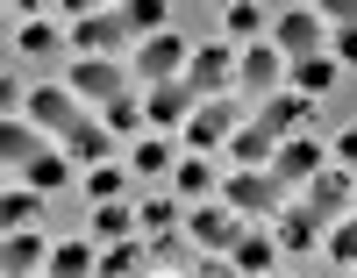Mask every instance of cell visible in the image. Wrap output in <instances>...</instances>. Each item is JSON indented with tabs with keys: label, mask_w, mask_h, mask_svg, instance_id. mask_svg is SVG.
Instances as JSON below:
<instances>
[{
	"label": "cell",
	"mask_w": 357,
	"mask_h": 278,
	"mask_svg": "<svg viewBox=\"0 0 357 278\" xmlns=\"http://www.w3.org/2000/svg\"><path fill=\"white\" fill-rule=\"evenodd\" d=\"M286 207V185L272 171H236L229 178V214H279Z\"/></svg>",
	"instance_id": "cell-1"
},
{
	"label": "cell",
	"mask_w": 357,
	"mask_h": 278,
	"mask_svg": "<svg viewBox=\"0 0 357 278\" xmlns=\"http://www.w3.org/2000/svg\"><path fill=\"white\" fill-rule=\"evenodd\" d=\"M72 93H79V100H122V93H129V72L122 65H114V57H86V65H72Z\"/></svg>",
	"instance_id": "cell-2"
},
{
	"label": "cell",
	"mask_w": 357,
	"mask_h": 278,
	"mask_svg": "<svg viewBox=\"0 0 357 278\" xmlns=\"http://www.w3.org/2000/svg\"><path fill=\"white\" fill-rule=\"evenodd\" d=\"M229 79H236V50H229V43H200V50H193V65H186V86L200 93V100H215Z\"/></svg>",
	"instance_id": "cell-3"
},
{
	"label": "cell",
	"mask_w": 357,
	"mask_h": 278,
	"mask_svg": "<svg viewBox=\"0 0 357 278\" xmlns=\"http://www.w3.org/2000/svg\"><path fill=\"white\" fill-rule=\"evenodd\" d=\"M129 8H107V15H79L72 22V50H114V43H129Z\"/></svg>",
	"instance_id": "cell-4"
},
{
	"label": "cell",
	"mask_w": 357,
	"mask_h": 278,
	"mask_svg": "<svg viewBox=\"0 0 357 278\" xmlns=\"http://www.w3.org/2000/svg\"><path fill=\"white\" fill-rule=\"evenodd\" d=\"M72 100H79L72 86H43V93H29V121H43V129L72 136L79 121H86V107H72Z\"/></svg>",
	"instance_id": "cell-5"
},
{
	"label": "cell",
	"mask_w": 357,
	"mask_h": 278,
	"mask_svg": "<svg viewBox=\"0 0 357 278\" xmlns=\"http://www.w3.org/2000/svg\"><path fill=\"white\" fill-rule=\"evenodd\" d=\"M158 121V129H178V121H193L200 114V93L186 86V79H172V86H151V107H143Z\"/></svg>",
	"instance_id": "cell-6"
},
{
	"label": "cell",
	"mask_w": 357,
	"mask_h": 278,
	"mask_svg": "<svg viewBox=\"0 0 357 278\" xmlns=\"http://www.w3.org/2000/svg\"><path fill=\"white\" fill-rule=\"evenodd\" d=\"M186 229H193V242H207V250H236V242H243V222H236L229 207H193Z\"/></svg>",
	"instance_id": "cell-7"
},
{
	"label": "cell",
	"mask_w": 357,
	"mask_h": 278,
	"mask_svg": "<svg viewBox=\"0 0 357 278\" xmlns=\"http://www.w3.org/2000/svg\"><path fill=\"white\" fill-rule=\"evenodd\" d=\"M279 50L301 65V57H321V15H307V8H293V15H279Z\"/></svg>",
	"instance_id": "cell-8"
},
{
	"label": "cell",
	"mask_w": 357,
	"mask_h": 278,
	"mask_svg": "<svg viewBox=\"0 0 357 278\" xmlns=\"http://www.w3.org/2000/svg\"><path fill=\"white\" fill-rule=\"evenodd\" d=\"M178 65H186V43H178V36H151V43L136 50V72L151 79V86H172Z\"/></svg>",
	"instance_id": "cell-9"
},
{
	"label": "cell",
	"mask_w": 357,
	"mask_h": 278,
	"mask_svg": "<svg viewBox=\"0 0 357 278\" xmlns=\"http://www.w3.org/2000/svg\"><path fill=\"white\" fill-rule=\"evenodd\" d=\"M350 200H357V185H350L343 171H314V178H307V207L321 214V222H336Z\"/></svg>",
	"instance_id": "cell-10"
},
{
	"label": "cell",
	"mask_w": 357,
	"mask_h": 278,
	"mask_svg": "<svg viewBox=\"0 0 357 278\" xmlns=\"http://www.w3.org/2000/svg\"><path fill=\"white\" fill-rule=\"evenodd\" d=\"M272 242H279V250H293V257H301V250H314V242H321V214H314V207H286Z\"/></svg>",
	"instance_id": "cell-11"
},
{
	"label": "cell",
	"mask_w": 357,
	"mask_h": 278,
	"mask_svg": "<svg viewBox=\"0 0 357 278\" xmlns=\"http://www.w3.org/2000/svg\"><path fill=\"white\" fill-rule=\"evenodd\" d=\"M229 129H236V100H200V114L186 121V143L207 150V143H222Z\"/></svg>",
	"instance_id": "cell-12"
},
{
	"label": "cell",
	"mask_w": 357,
	"mask_h": 278,
	"mask_svg": "<svg viewBox=\"0 0 357 278\" xmlns=\"http://www.w3.org/2000/svg\"><path fill=\"white\" fill-rule=\"evenodd\" d=\"M301 114H307V100H301V93H272V100L257 107V129L279 143V136H293V129H301Z\"/></svg>",
	"instance_id": "cell-13"
},
{
	"label": "cell",
	"mask_w": 357,
	"mask_h": 278,
	"mask_svg": "<svg viewBox=\"0 0 357 278\" xmlns=\"http://www.w3.org/2000/svg\"><path fill=\"white\" fill-rule=\"evenodd\" d=\"M236 79H243V93H250V100H272V86H279V50H243Z\"/></svg>",
	"instance_id": "cell-14"
},
{
	"label": "cell",
	"mask_w": 357,
	"mask_h": 278,
	"mask_svg": "<svg viewBox=\"0 0 357 278\" xmlns=\"http://www.w3.org/2000/svg\"><path fill=\"white\" fill-rule=\"evenodd\" d=\"M314 171H321V150H314V143H286L279 157H272V178H279V185H301V178H314Z\"/></svg>",
	"instance_id": "cell-15"
},
{
	"label": "cell",
	"mask_w": 357,
	"mask_h": 278,
	"mask_svg": "<svg viewBox=\"0 0 357 278\" xmlns=\"http://www.w3.org/2000/svg\"><path fill=\"white\" fill-rule=\"evenodd\" d=\"M0 157H8V164H22V171H29V164L43 157V143H36V129H22V121L8 114V129H0Z\"/></svg>",
	"instance_id": "cell-16"
},
{
	"label": "cell",
	"mask_w": 357,
	"mask_h": 278,
	"mask_svg": "<svg viewBox=\"0 0 357 278\" xmlns=\"http://www.w3.org/2000/svg\"><path fill=\"white\" fill-rule=\"evenodd\" d=\"M236 271H250V278H264V271H272V257H279V242L272 235H243V242H236Z\"/></svg>",
	"instance_id": "cell-17"
},
{
	"label": "cell",
	"mask_w": 357,
	"mask_h": 278,
	"mask_svg": "<svg viewBox=\"0 0 357 278\" xmlns=\"http://www.w3.org/2000/svg\"><path fill=\"white\" fill-rule=\"evenodd\" d=\"M143 271H151V250H136V242H114L100 257V278H143Z\"/></svg>",
	"instance_id": "cell-18"
},
{
	"label": "cell",
	"mask_w": 357,
	"mask_h": 278,
	"mask_svg": "<svg viewBox=\"0 0 357 278\" xmlns=\"http://www.w3.org/2000/svg\"><path fill=\"white\" fill-rule=\"evenodd\" d=\"M36 264H50V250H43V242L36 235H8V278H29V271H36Z\"/></svg>",
	"instance_id": "cell-19"
},
{
	"label": "cell",
	"mask_w": 357,
	"mask_h": 278,
	"mask_svg": "<svg viewBox=\"0 0 357 278\" xmlns=\"http://www.w3.org/2000/svg\"><path fill=\"white\" fill-rule=\"evenodd\" d=\"M65 143H72V157H79V164H100V157H107V143H114V136L100 129V121H79V129H72Z\"/></svg>",
	"instance_id": "cell-20"
},
{
	"label": "cell",
	"mask_w": 357,
	"mask_h": 278,
	"mask_svg": "<svg viewBox=\"0 0 357 278\" xmlns=\"http://www.w3.org/2000/svg\"><path fill=\"white\" fill-rule=\"evenodd\" d=\"M151 271H193V242L186 235H158L151 242Z\"/></svg>",
	"instance_id": "cell-21"
},
{
	"label": "cell",
	"mask_w": 357,
	"mask_h": 278,
	"mask_svg": "<svg viewBox=\"0 0 357 278\" xmlns=\"http://www.w3.org/2000/svg\"><path fill=\"white\" fill-rule=\"evenodd\" d=\"M272 157H279V143L264 136V129H243V136H236V164H272Z\"/></svg>",
	"instance_id": "cell-22"
},
{
	"label": "cell",
	"mask_w": 357,
	"mask_h": 278,
	"mask_svg": "<svg viewBox=\"0 0 357 278\" xmlns=\"http://www.w3.org/2000/svg\"><path fill=\"white\" fill-rule=\"evenodd\" d=\"M129 229H136V214H129V207H122V200H107V207H100V214H93V235H107V242H122V235H129Z\"/></svg>",
	"instance_id": "cell-23"
},
{
	"label": "cell",
	"mask_w": 357,
	"mask_h": 278,
	"mask_svg": "<svg viewBox=\"0 0 357 278\" xmlns=\"http://www.w3.org/2000/svg\"><path fill=\"white\" fill-rule=\"evenodd\" d=\"M136 229L172 235V229H178V207H172V200H143V207H136Z\"/></svg>",
	"instance_id": "cell-24"
},
{
	"label": "cell",
	"mask_w": 357,
	"mask_h": 278,
	"mask_svg": "<svg viewBox=\"0 0 357 278\" xmlns=\"http://www.w3.org/2000/svg\"><path fill=\"white\" fill-rule=\"evenodd\" d=\"M29 178H36V193H57V185L72 178V164H65V157H50V150H43V157L29 164Z\"/></svg>",
	"instance_id": "cell-25"
},
{
	"label": "cell",
	"mask_w": 357,
	"mask_h": 278,
	"mask_svg": "<svg viewBox=\"0 0 357 278\" xmlns=\"http://www.w3.org/2000/svg\"><path fill=\"white\" fill-rule=\"evenodd\" d=\"M93 271V257L79 250V242H65V250H50V278H86Z\"/></svg>",
	"instance_id": "cell-26"
},
{
	"label": "cell",
	"mask_w": 357,
	"mask_h": 278,
	"mask_svg": "<svg viewBox=\"0 0 357 278\" xmlns=\"http://www.w3.org/2000/svg\"><path fill=\"white\" fill-rule=\"evenodd\" d=\"M136 129H143V107H136L129 93H122V100L107 107V136H136Z\"/></svg>",
	"instance_id": "cell-27"
},
{
	"label": "cell",
	"mask_w": 357,
	"mask_h": 278,
	"mask_svg": "<svg viewBox=\"0 0 357 278\" xmlns=\"http://www.w3.org/2000/svg\"><path fill=\"white\" fill-rule=\"evenodd\" d=\"M50 50H57V29L50 22H29L22 29V57H50Z\"/></svg>",
	"instance_id": "cell-28"
},
{
	"label": "cell",
	"mask_w": 357,
	"mask_h": 278,
	"mask_svg": "<svg viewBox=\"0 0 357 278\" xmlns=\"http://www.w3.org/2000/svg\"><path fill=\"white\" fill-rule=\"evenodd\" d=\"M293 79H301L307 93H321V86L336 79V65H329V57H301V65H293Z\"/></svg>",
	"instance_id": "cell-29"
},
{
	"label": "cell",
	"mask_w": 357,
	"mask_h": 278,
	"mask_svg": "<svg viewBox=\"0 0 357 278\" xmlns=\"http://www.w3.org/2000/svg\"><path fill=\"white\" fill-rule=\"evenodd\" d=\"M329 257H336V264H357V222H336V235H329Z\"/></svg>",
	"instance_id": "cell-30"
},
{
	"label": "cell",
	"mask_w": 357,
	"mask_h": 278,
	"mask_svg": "<svg viewBox=\"0 0 357 278\" xmlns=\"http://www.w3.org/2000/svg\"><path fill=\"white\" fill-rule=\"evenodd\" d=\"M257 29H264V8H229V36H257Z\"/></svg>",
	"instance_id": "cell-31"
},
{
	"label": "cell",
	"mask_w": 357,
	"mask_h": 278,
	"mask_svg": "<svg viewBox=\"0 0 357 278\" xmlns=\"http://www.w3.org/2000/svg\"><path fill=\"white\" fill-rule=\"evenodd\" d=\"M0 222H36V193H8V207H0Z\"/></svg>",
	"instance_id": "cell-32"
},
{
	"label": "cell",
	"mask_w": 357,
	"mask_h": 278,
	"mask_svg": "<svg viewBox=\"0 0 357 278\" xmlns=\"http://www.w3.org/2000/svg\"><path fill=\"white\" fill-rule=\"evenodd\" d=\"M165 164H172L165 143H143V150H136V171H165Z\"/></svg>",
	"instance_id": "cell-33"
},
{
	"label": "cell",
	"mask_w": 357,
	"mask_h": 278,
	"mask_svg": "<svg viewBox=\"0 0 357 278\" xmlns=\"http://www.w3.org/2000/svg\"><path fill=\"white\" fill-rule=\"evenodd\" d=\"M178 193H207V164H178Z\"/></svg>",
	"instance_id": "cell-34"
},
{
	"label": "cell",
	"mask_w": 357,
	"mask_h": 278,
	"mask_svg": "<svg viewBox=\"0 0 357 278\" xmlns=\"http://www.w3.org/2000/svg\"><path fill=\"white\" fill-rule=\"evenodd\" d=\"M129 22H136V29H158V22H165V8H158V0H136Z\"/></svg>",
	"instance_id": "cell-35"
},
{
	"label": "cell",
	"mask_w": 357,
	"mask_h": 278,
	"mask_svg": "<svg viewBox=\"0 0 357 278\" xmlns=\"http://www.w3.org/2000/svg\"><path fill=\"white\" fill-rule=\"evenodd\" d=\"M93 193H100V200H114V193H122V171L100 164V171H93Z\"/></svg>",
	"instance_id": "cell-36"
},
{
	"label": "cell",
	"mask_w": 357,
	"mask_h": 278,
	"mask_svg": "<svg viewBox=\"0 0 357 278\" xmlns=\"http://www.w3.org/2000/svg\"><path fill=\"white\" fill-rule=\"evenodd\" d=\"M336 57H343V65H357V29H343V36H336Z\"/></svg>",
	"instance_id": "cell-37"
},
{
	"label": "cell",
	"mask_w": 357,
	"mask_h": 278,
	"mask_svg": "<svg viewBox=\"0 0 357 278\" xmlns=\"http://www.w3.org/2000/svg\"><path fill=\"white\" fill-rule=\"evenodd\" d=\"M336 157H343V164H357V129H343V136H336Z\"/></svg>",
	"instance_id": "cell-38"
},
{
	"label": "cell",
	"mask_w": 357,
	"mask_h": 278,
	"mask_svg": "<svg viewBox=\"0 0 357 278\" xmlns=\"http://www.w3.org/2000/svg\"><path fill=\"white\" fill-rule=\"evenodd\" d=\"M193 278H236L229 264H193Z\"/></svg>",
	"instance_id": "cell-39"
}]
</instances>
